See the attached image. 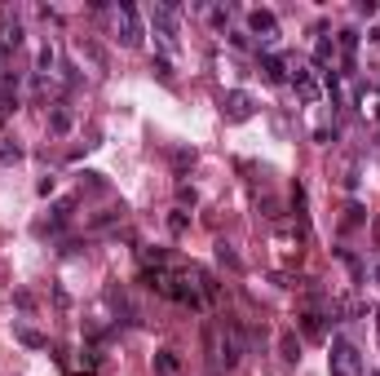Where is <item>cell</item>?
Instances as JSON below:
<instances>
[{
  "label": "cell",
  "mask_w": 380,
  "mask_h": 376,
  "mask_svg": "<svg viewBox=\"0 0 380 376\" xmlns=\"http://www.w3.org/2000/svg\"><path fill=\"white\" fill-rule=\"evenodd\" d=\"M327 372H332V376H362V354H358L354 341H345V336L332 341V354H327Z\"/></svg>",
  "instance_id": "cell-1"
},
{
  "label": "cell",
  "mask_w": 380,
  "mask_h": 376,
  "mask_svg": "<svg viewBox=\"0 0 380 376\" xmlns=\"http://www.w3.org/2000/svg\"><path fill=\"white\" fill-rule=\"evenodd\" d=\"M115 27H120V40L124 49H142V18H137V5H128V0H120L115 5Z\"/></svg>",
  "instance_id": "cell-2"
},
{
  "label": "cell",
  "mask_w": 380,
  "mask_h": 376,
  "mask_svg": "<svg viewBox=\"0 0 380 376\" xmlns=\"http://www.w3.org/2000/svg\"><path fill=\"white\" fill-rule=\"evenodd\" d=\"M221 116H226L230 124L252 120V116H257V97H252V93H243V89H230V93H221Z\"/></svg>",
  "instance_id": "cell-3"
},
{
  "label": "cell",
  "mask_w": 380,
  "mask_h": 376,
  "mask_svg": "<svg viewBox=\"0 0 380 376\" xmlns=\"http://www.w3.org/2000/svg\"><path fill=\"white\" fill-rule=\"evenodd\" d=\"M151 27H155L159 44L173 54V49H177V18H173V5H155V9H151Z\"/></svg>",
  "instance_id": "cell-4"
},
{
  "label": "cell",
  "mask_w": 380,
  "mask_h": 376,
  "mask_svg": "<svg viewBox=\"0 0 380 376\" xmlns=\"http://www.w3.org/2000/svg\"><path fill=\"white\" fill-rule=\"evenodd\" d=\"M247 27H252V36H261V40H274L278 36V18L270 9H252L247 13Z\"/></svg>",
  "instance_id": "cell-5"
},
{
  "label": "cell",
  "mask_w": 380,
  "mask_h": 376,
  "mask_svg": "<svg viewBox=\"0 0 380 376\" xmlns=\"http://www.w3.org/2000/svg\"><path fill=\"white\" fill-rule=\"evenodd\" d=\"M292 85H296V93H301V102H309V107L319 102V93H323V89H319V80H314L309 71H301V67H296V75H292Z\"/></svg>",
  "instance_id": "cell-6"
},
{
  "label": "cell",
  "mask_w": 380,
  "mask_h": 376,
  "mask_svg": "<svg viewBox=\"0 0 380 376\" xmlns=\"http://www.w3.org/2000/svg\"><path fill=\"white\" fill-rule=\"evenodd\" d=\"M261 71H266L270 85H283V80H288V62L278 54H261Z\"/></svg>",
  "instance_id": "cell-7"
},
{
  "label": "cell",
  "mask_w": 380,
  "mask_h": 376,
  "mask_svg": "<svg viewBox=\"0 0 380 376\" xmlns=\"http://www.w3.org/2000/svg\"><path fill=\"white\" fill-rule=\"evenodd\" d=\"M13 336H18L27 350H49V336L36 332V328H27V323H13Z\"/></svg>",
  "instance_id": "cell-8"
},
{
  "label": "cell",
  "mask_w": 380,
  "mask_h": 376,
  "mask_svg": "<svg viewBox=\"0 0 380 376\" xmlns=\"http://www.w3.org/2000/svg\"><path fill=\"white\" fill-rule=\"evenodd\" d=\"M13 107H18V80L5 75V80H0V116H9Z\"/></svg>",
  "instance_id": "cell-9"
},
{
  "label": "cell",
  "mask_w": 380,
  "mask_h": 376,
  "mask_svg": "<svg viewBox=\"0 0 380 376\" xmlns=\"http://www.w3.org/2000/svg\"><path fill=\"white\" fill-rule=\"evenodd\" d=\"M71 111L67 107H54V111H49V128H54V133H71Z\"/></svg>",
  "instance_id": "cell-10"
},
{
  "label": "cell",
  "mask_w": 380,
  "mask_h": 376,
  "mask_svg": "<svg viewBox=\"0 0 380 376\" xmlns=\"http://www.w3.org/2000/svg\"><path fill=\"white\" fill-rule=\"evenodd\" d=\"M155 368H159L164 376H177V372H181V358H177V350H159V354H155Z\"/></svg>",
  "instance_id": "cell-11"
},
{
  "label": "cell",
  "mask_w": 380,
  "mask_h": 376,
  "mask_svg": "<svg viewBox=\"0 0 380 376\" xmlns=\"http://www.w3.org/2000/svg\"><path fill=\"white\" fill-rule=\"evenodd\" d=\"M278 354H283L288 363H296V358H301V341H296V332H283V336H278Z\"/></svg>",
  "instance_id": "cell-12"
},
{
  "label": "cell",
  "mask_w": 380,
  "mask_h": 376,
  "mask_svg": "<svg viewBox=\"0 0 380 376\" xmlns=\"http://www.w3.org/2000/svg\"><path fill=\"white\" fill-rule=\"evenodd\" d=\"M120 217H124V208H102V212L89 222V231H106V226H115Z\"/></svg>",
  "instance_id": "cell-13"
},
{
  "label": "cell",
  "mask_w": 380,
  "mask_h": 376,
  "mask_svg": "<svg viewBox=\"0 0 380 376\" xmlns=\"http://www.w3.org/2000/svg\"><path fill=\"white\" fill-rule=\"evenodd\" d=\"M332 58H336V44H332V36H319V44H314V62H319V67H327Z\"/></svg>",
  "instance_id": "cell-14"
},
{
  "label": "cell",
  "mask_w": 380,
  "mask_h": 376,
  "mask_svg": "<svg viewBox=\"0 0 380 376\" xmlns=\"http://www.w3.org/2000/svg\"><path fill=\"white\" fill-rule=\"evenodd\" d=\"M354 49H358V31H341V54H345V67L354 71Z\"/></svg>",
  "instance_id": "cell-15"
},
{
  "label": "cell",
  "mask_w": 380,
  "mask_h": 376,
  "mask_svg": "<svg viewBox=\"0 0 380 376\" xmlns=\"http://www.w3.org/2000/svg\"><path fill=\"white\" fill-rule=\"evenodd\" d=\"M18 159H23V146L9 142V138H0V164H18Z\"/></svg>",
  "instance_id": "cell-16"
},
{
  "label": "cell",
  "mask_w": 380,
  "mask_h": 376,
  "mask_svg": "<svg viewBox=\"0 0 380 376\" xmlns=\"http://www.w3.org/2000/svg\"><path fill=\"white\" fill-rule=\"evenodd\" d=\"M217 261H221V266H230V270H243V261H239V253H235V248H230V243H226V239L217 243Z\"/></svg>",
  "instance_id": "cell-17"
},
{
  "label": "cell",
  "mask_w": 380,
  "mask_h": 376,
  "mask_svg": "<svg viewBox=\"0 0 380 376\" xmlns=\"http://www.w3.org/2000/svg\"><path fill=\"white\" fill-rule=\"evenodd\" d=\"M323 319H327V315H301V328H305V336H314V341H319V336L327 332V328H323Z\"/></svg>",
  "instance_id": "cell-18"
},
{
  "label": "cell",
  "mask_w": 380,
  "mask_h": 376,
  "mask_svg": "<svg viewBox=\"0 0 380 376\" xmlns=\"http://www.w3.org/2000/svg\"><path fill=\"white\" fill-rule=\"evenodd\" d=\"M186 226H190V217H186V212H181V208H177V212H173V217H168V231H173V235H181V231H186Z\"/></svg>",
  "instance_id": "cell-19"
},
{
  "label": "cell",
  "mask_w": 380,
  "mask_h": 376,
  "mask_svg": "<svg viewBox=\"0 0 380 376\" xmlns=\"http://www.w3.org/2000/svg\"><path fill=\"white\" fill-rule=\"evenodd\" d=\"M155 75L164 80V85H173V67H168V58H155Z\"/></svg>",
  "instance_id": "cell-20"
},
{
  "label": "cell",
  "mask_w": 380,
  "mask_h": 376,
  "mask_svg": "<svg viewBox=\"0 0 380 376\" xmlns=\"http://www.w3.org/2000/svg\"><path fill=\"white\" fill-rule=\"evenodd\" d=\"M362 222V204H350L345 208V226H358Z\"/></svg>",
  "instance_id": "cell-21"
},
{
  "label": "cell",
  "mask_w": 380,
  "mask_h": 376,
  "mask_svg": "<svg viewBox=\"0 0 380 376\" xmlns=\"http://www.w3.org/2000/svg\"><path fill=\"white\" fill-rule=\"evenodd\" d=\"M372 315H376V332H380V310H372Z\"/></svg>",
  "instance_id": "cell-22"
},
{
  "label": "cell",
  "mask_w": 380,
  "mask_h": 376,
  "mask_svg": "<svg viewBox=\"0 0 380 376\" xmlns=\"http://www.w3.org/2000/svg\"><path fill=\"white\" fill-rule=\"evenodd\" d=\"M372 40H376V44H380V27H376V31H372Z\"/></svg>",
  "instance_id": "cell-23"
},
{
  "label": "cell",
  "mask_w": 380,
  "mask_h": 376,
  "mask_svg": "<svg viewBox=\"0 0 380 376\" xmlns=\"http://www.w3.org/2000/svg\"><path fill=\"white\" fill-rule=\"evenodd\" d=\"M376 284H380V266H376Z\"/></svg>",
  "instance_id": "cell-24"
},
{
  "label": "cell",
  "mask_w": 380,
  "mask_h": 376,
  "mask_svg": "<svg viewBox=\"0 0 380 376\" xmlns=\"http://www.w3.org/2000/svg\"><path fill=\"white\" fill-rule=\"evenodd\" d=\"M372 376H380V372H372Z\"/></svg>",
  "instance_id": "cell-25"
}]
</instances>
